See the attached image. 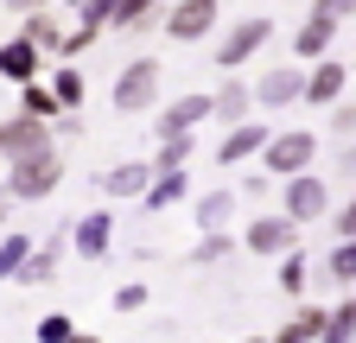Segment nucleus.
<instances>
[{
    "mask_svg": "<svg viewBox=\"0 0 356 343\" xmlns=\"http://www.w3.org/2000/svg\"><path fill=\"white\" fill-rule=\"evenodd\" d=\"M13 7H19V13H32V7H44V0H13Z\"/></svg>",
    "mask_w": 356,
    "mask_h": 343,
    "instance_id": "nucleus-39",
    "label": "nucleus"
},
{
    "mask_svg": "<svg viewBox=\"0 0 356 343\" xmlns=\"http://www.w3.org/2000/svg\"><path fill=\"white\" fill-rule=\"evenodd\" d=\"M299 96H305V64H280V70H267L254 83V102L261 108H293Z\"/></svg>",
    "mask_w": 356,
    "mask_h": 343,
    "instance_id": "nucleus-12",
    "label": "nucleus"
},
{
    "mask_svg": "<svg viewBox=\"0 0 356 343\" xmlns=\"http://www.w3.org/2000/svg\"><path fill=\"white\" fill-rule=\"evenodd\" d=\"M76 343H102V337H83V331H76Z\"/></svg>",
    "mask_w": 356,
    "mask_h": 343,
    "instance_id": "nucleus-41",
    "label": "nucleus"
},
{
    "mask_svg": "<svg viewBox=\"0 0 356 343\" xmlns=\"http://www.w3.org/2000/svg\"><path fill=\"white\" fill-rule=\"evenodd\" d=\"M236 217V191H204L197 197V229H229Z\"/></svg>",
    "mask_w": 356,
    "mask_h": 343,
    "instance_id": "nucleus-22",
    "label": "nucleus"
},
{
    "mask_svg": "<svg viewBox=\"0 0 356 343\" xmlns=\"http://www.w3.org/2000/svg\"><path fill=\"white\" fill-rule=\"evenodd\" d=\"M242 343H267V337H242Z\"/></svg>",
    "mask_w": 356,
    "mask_h": 343,
    "instance_id": "nucleus-42",
    "label": "nucleus"
},
{
    "mask_svg": "<svg viewBox=\"0 0 356 343\" xmlns=\"http://www.w3.org/2000/svg\"><path fill=\"white\" fill-rule=\"evenodd\" d=\"M19 32L32 38V45H38V51H51V58H58V45H64V19H58V13H44V7H32Z\"/></svg>",
    "mask_w": 356,
    "mask_h": 343,
    "instance_id": "nucleus-21",
    "label": "nucleus"
},
{
    "mask_svg": "<svg viewBox=\"0 0 356 343\" xmlns=\"http://www.w3.org/2000/svg\"><path fill=\"white\" fill-rule=\"evenodd\" d=\"M44 70V51L32 45V38L19 32V38H0V83H32Z\"/></svg>",
    "mask_w": 356,
    "mask_h": 343,
    "instance_id": "nucleus-14",
    "label": "nucleus"
},
{
    "mask_svg": "<svg viewBox=\"0 0 356 343\" xmlns=\"http://www.w3.org/2000/svg\"><path fill=\"white\" fill-rule=\"evenodd\" d=\"M185 197H191V178H185V172H153V178H147V191H140L147 217H165V210H178Z\"/></svg>",
    "mask_w": 356,
    "mask_h": 343,
    "instance_id": "nucleus-16",
    "label": "nucleus"
},
{
    "mask_svg": "<svg viewBox=\"0 0 356 343\" xmlns=\"http://www.w3.org/2000/svg\"><path fill=\"white\" fill-rule=\"evenodd\" d=\"M312 13H318V19H331V26H343V19L356 13V0H318Z\"/></svg>",
    "mask_w": 356,
    "mask_h": 343,
    "instance_id": "nucleus-35",
    "label": "nucleus"
},
{
    "mask_svg": "<svg viewBox=\"0 0 356 343\" xmlns=\"http://www.w3.org/2000/svg\"><path fill=\"white\" fill-rule=\"evenodd\" d=\"M7 223H13V203H7V197H0V229H7Z\"/></svg>",
    "mask_w": 356,
    "mask_h": 343,
    "instance_id": "nucleus-38",
    "label": "nucleus"
},
{
    "mask_svg": "<svg viewBox=\"0 0 356 343\" xmlns=\"http://www.w3.org/2000/svg\"><path fill=\"white\" fill-rule=\"evenodd\" d=\"M159 19H165V0H121L115 32H153Z\"/></svg>",
    "mask_w": 356,
    "mask_h": 343,
    "instance_id": "nucleus-20",
    "label": "nucleus"
},
{
    "mask_svg": "<svg viewBox=\"0 0 356 343\" xmlns=\"http://www.w3.org/2000/svg\"><path fill=\"white\" fill-rule=\"evenodd\" d=\"M318 343H356V299H343L337 312H325V331Z\"/></svg>",
    "mask_w": 356,
    "mask_h": 343,
    "instance_id": "nucleus-25",
    "label": "nucleus"
},
{
    "mask_svg": "<svg viewBox=\"0 0 356 343\" xmlns=\"http://www.w3.org/2000/svg\"><path fill=\"white\" fill-rule=\"evenodd\" d=\"M38 147H51V121H38V115L0 121V159H19V153H38Z\"/></svg>",
    "mask_w": 356,
    "mask_h": 343,
    "instance_id": "nucleus-8",
    "label": "nucleus"
},
{
    "mask_svg": "<svg viewBox=\"0 0 356 343\" xmlns=\"http://www.w3.org/2000/svg\"><path fill=\"white\" fill-rule=\"evenodd\" d=\"M343 165H350V172H356V140H350V153H343Z\"/></svg>",
    "mask_w": 356,
    "mask_h": 343,
    "instance_id": "nucleus-40",
    "label": "nucleus"
},
{
    "mask_svg": "<svg viewBox=\"0 0 356 343\" xmlns=\"http://www.w3.org/2000/svg\"><path fill=\"white\" fill-rule=\"evenodd\" d=\"M254 115V90H242V83L229 76L222 90L210 96V121H222V127H236V121H248Z\"/></svg>",
    "mask_w": 356,
    "mask_h": 343,
    "instance_id": "nucleus-19",
    "label": "nucleus"
},
{
    "mask_svg": "<svg viewBox=\"0 0 356 343\" xmlns=\"http://www.w3.org/2000/svg\"><path fill=\"white\" fill-rule=\"evenodd\" d=\"M19 115H38V121H51V115H64L58 102H51V90L32 76V83H19Z\"/></svg>",
    "mask_w": 356,
    "mask_h": 343,
    "instance_id": "nucleus-26",
    "label": "nucleus"
},
{
    "mask_svg": "<svg viewBox=\"0 0 356 343\" xmlns=\"http://www.w3.org/2000/svg\"><path fill=\"white\" fill-rule=\"evenodd\" d=\"M44 90H51V102H58L64 115H76V108H83V96H89V76L64 58V64H51V83H44Z\"/></svg>",
    "mask_w": 356,
    "mask_h": 343,
    "instance_id": "nucleus-17",
    "label": "nucleus"
},
{
    "mask_svg": "<svg viewBox=\"0 0 356 343\" xmlns=\"http://www.w3.org/2000/svg\"><path fill=\"white\" fill-rule=\"evenodd\" d=\"M32 337H38V343H76V324H70L64 312H51V318L32 324Z\"/></svg>",
    "mask_w": 356,
    "mask_h": 343,
    "instance_id": "nucleus-30",
    "label": "nucleus"
},
{
    "mask_svg": "<svg viewBox=\"0 0 356 343\" xmlns=\"http://www.w3.org/2000/svg\"><path fill=\"white\" fill-rule=\"evenodd\" d=\"M76 13H83V26H96V32H108V26H115V13H121V0H83Z\"/></svg>",
    "mask_w": 356,
    "mask_h": 343,
    "instance_id": "nucleus-31",
    "label": "nucleus"
},
{
    "mask_svg": "<svg viewBox=\"0 0 356 343\" xmlns=\"http://www.w3.org/2000/svg\"><path fill=\"white\" fill-rule=\"evenodd\" d=\"M267 38H274V19H267V13H248V19H236L229 32H222L216 38V70H242L261 45H267Z\"/></svg>",
    "mask_w": 356,
    "mask_h": 343,
    "instance_id": "nucleus-4",
    "label": "nucleus"
},
{
    "mask_svg": "<svg viewBox=\"0 0 356 343\" xmlns=\"http://www.w3.org/2000/svg\"><path fill=\"white\" fill-rule=\"evenodd\" d=\"M229 254H236L229 229H204V235H197V248H191V267H222Z\"/></svg>",
    "mask_w": 356,
    "mask_h": 343,
    "instance_id": "nucleus-23",
    "label": "nucleus"
},
{
    "mask_svg": "<svg viewBox=\"0 0 356 343\" xmlns=\"http://www.w3.org/2000/svg\"><path fill=\"white\" fill-rule=\"evenodd\" d=\"M147 178H153V159H115V165L96 172V191L102 197H140Z\"/></svg>",
    "mask_w": 356,
    "mask_h": 343,
    "instance_id": "nucleus-10",
    "label": "nucleus"
},
{
    "mask_svg": "<svg viewBox=\"0 0 356 343\" xmlns=\"http://www.w3.org/2000/svg\"><path fill=\"white\" fill-rule=\"evenodd\" d=\"M325 274H331L337 286H356V235H343V242L331 248V261H325Z\"/></svg>",
    "mask_w": 356,
    "mask_h": 343,
    "instance_id": "nucleus-28",
    "label": "nucleus"
},
{
    "mask_svg": "<svg viewBox=\"0 0 356 343\" xmlns=\"http://www.w3.org/2000/svg\"><path fill=\"white\" fill-rule=\"evenodd\" d=\"M7 165V203H38V197H51L58 185H64V159H58V147H38V153H19V159H0Z\"/></svg>",
    "mask_w": 356,
    "mask_h": 343,
    "instance_id": "nucleus-1",
    "label": "nucleus"
},
{
    "mask_svg": "<svg viewBox=\"0 0 356 343\" xmlns=\"http://www.w3.org/2000/svg\"><path fill=\"white\" fill-rule=\"evenodd\" d=\"M280 292H293V299L305 292V254H299V248L280 254Z\"/></svg>",
    "mask_w": 356,
    "mask_h": 343,
    "instance_id": "nucleus-29",
    "label": "nucleus"
},
{
    "mask_svg": "<svg viewBox=\"0 0 356 343\" xmlns=\"http://www.w3.org/2000/svg\"><path fill=\"white\" fill-rule=\"evenodd\" d=\"M147 280H127V286H115V312H147Z\"/></svg>",
    "mask_w": 356,
    "mask_h": 343,
    "instance_id": "nucleus-33",
    "label": "nucleus"
},
{
    "mask_svg": "<svg viewBox=\"0 0 356 343\" xmlns=\"http://www.w3.org/2000/svg\"><path fill=\"white\" fill-rule=\"evenodd\" d=\"M312 159H318V134H312V127H286V134H267V147H261L267 178H293V172H305Z\"/></svg>",
    "mask_w": 356,
    "mask_h": 343,
    "instance_id": "nucleus-3",
    "label": "nucleus"
},
{
    "mask_svg": "<svg viewBox=\"0 0 356 343\" xmlns=\"http://www.w3.org/2000/svg\"><path fill=\"white\" fill-rule=\"evenodd\" d=\"M210 121V96H178V102H165V115H153V140H172V134H197V127Z\"/></svg>",
    "mask_w": 356,
    "mask_h": 343,
    "instance_id": "nucleus-7",
    "label": "nucleus"
},
{
    "mask_svg": "<svg viewBox=\"0 0 356 343\" xmlns=\"http://www.w3.org/2000/svg\"><path fill=\"white\" fill-rule=\"evenodd\" d=\"M325 210H331V185H325V178H312V172L280 178V217H293V223L305 229V223H318Z\"/></svg>",
    "mask_w": 356,
    "mask_h": 343,
    "instance_id": "nucleus-5",
    "label": "nucleus"
},
{
    "mask_svg": "<svg viewBox=\"0 0 356 343\" xmlns=\"http://www.w3.org/2000/svg\"><path fill=\"white\" fill-rule=\"evenodd\" d=\"M267 134H274V127L267 121H236L229 134H222V147H216V165H248V159H261V147H267Z\"/></svg>",
    "mask_w": 356,
    "mask_h": 343,
    "instance_id": "nucleus-9",
    "label": "nucleus"
},
{
    "mask_svg": "<svg viewBox=\"0 0 356 343\" xmlns=\"http://www.w3.org/2000/svg\"><path fill=\"white\" fill-rule=\"evenodd\" d=\"M185 165H191V134H172V140H159L153 172H185Z\"/></svg>",
    "mask_w": 356,
    "mask_h": 343,
    "instance_id": "nucleus-27",
    "label": "nucleus"
},
{
    "mask_svg": "<svg viewBox=\"0 0 356 343\" xmlns=\"http://www.w3.org/2000/svg\"><path fill=\"white\" fill-rule=\"evenodd\" d=\"M51 127H58L64 140H76V134H83V121H76V115H51Z\"/></svg>",
    "mask_w": 356,
    "mask_h": 343,
    "instance_id": "nucleus-36",
    "label": "nucleus"
},
{
    "mask_svg": "<svg viewBox=\"0 0 356 343\" xmlns=\"http://www.w3.org/2000/svg\"><path fill=\"white\" fill-rule=\"evenodd\" d=\"M115 115H147L159 102V58H127L121 76H115V90H108Z\"/></svg>",
    "mask_w": 356,
    "mask_h": 343,
    "instance_id": "nucleus-2",
    "label": "nucleus"
},
{
    "mask_svg": "<svg viewBox=\"0 0 356 343\" xmlns=\"http://www.w3.org/2000/svg\"><path fill=\"white\" fill-rule=\"evenodd\" d=\"M331 134H343V140H356V102H331Z\"/></svg>",
    "mask_w": 356,
    "mask_h": 343,
    "instance_id": "nucleus-34",
    "label": "nucleus"
},
{
    "mask_svg": "<svg viewBox=\"0 0 356 343\" xmlns=\"http://www.w3.org/2000/svg\"><path fill=\"white\" fill-rule=\"evenodd\" d=\"M64 7H83V0H64Z\"/></svg>",
    "mask_w": 356,
    "mask_h": 343,
    "instance_id": "nucleus-43",
    "label": "nucleus"
},
{
    "mask_svg": "<svg viewBox=\"0 0 356 343\" xmlns=\"http://www.w3.org/2000/svg\"><path fill=\"white\" fill-rule=\"evenodd\" d=\"M331 38H337V26L312 13V19L293 32V58H299V64H318V58H331Z\"/></svg>",
    "mask_w": 356,
    "mask_h": 343,
    "instance_id": "nucleus-18",
    "label": "nucleus"
},
{
    "mask_svg": "<svg viewBox=\"0 0 356 343\" xmlns=\"http://www.w3.org/2000/svg\"><path fill=\"white\" fill-rule=\"evenodd\" d=\"M26 254H32V235L26 229H0V280H13Z\"/></svg>",
    "mask_w": 356,
    "mask_h": 343,
    "instance_id": "nucleus-24",
    "label": "nucleus"
},
{
    "mask_svg": "<svg viewBox=\"0 0 356 343\" xmlns=\"http://www.w3.org/2000/svg\"><path fill=\"white\" fill-rule=\"evenodd\" d=\"M242 248L248 254H286V248H299V223L293 217H254L248 235H242Z\"/></svg>",
    "mask_w": 356,
    "mask_h": 343,
    "instance_id": "nucleus-11",
    "label": "nucleus"
},
{
    "mask_svg": "<svg viewBox=\"0 0 356 343\" xmlns=\"http://www.w3.org/2000/svg\"><path fill=\"white\" fill-rule=\"evenodd\" d=\"M70 242H76L83 261H102L108 242H115V217H108V210H89V217H76V223H70Z\"/></svg>",
    "mask_w": 356,
    "mask_h": 343,
    "instance_id": "nucleus-15",
    "label": "nucleus"
},
{
    "mask_svg": "<svg viewBox=\"0 0 356 343\" xmlns=\"http://www.w3.org/2000/svg\"><path fill=\"white\" fill-rule=\"evenodd\" d=\"M337 235H356V197L343 203V217H337Z\"/></svg>",
    "mask_w": 356,
    "mask_h": 343,
    "instance_id": "nucleus-37",
    "label": "nucleus"
},
{
    "mask_svg": "<svg viewBox=\"0 0 356 343\" xmlns=\"http://www.w3.org/2000/svg\"><path fill=\"white\" fill-rule=\"evenodd\" d=\"M216 13H222V0H172L165 19H159V32L172 38V45H197V38L216 26Z\"/></svg>",
    "mask_w": 356,
    "mask_h": 343,
    "instance_id": "nucleus-6",
    "label": "nucleus"
},
{
    "mask_svg": "<svg viewBox=\"0 0 356 343\" xmlns=\"http://www.w3.org/2000/svg\"><path fill=\"white\" fill-rule=\"evenodd\" d=\"M343 83H350V64H337V58H318L305 70V96L299 102H312V108H331L337 96H343Z\"/></svg>",
    "mask_w": 356,
    "mask_h": 343,
    "instance_id": "nucleus-13",
    "label": "nucleus"
},
{
    "mask_svg": "<svg viewBox=\"0 0 356 343\" xmlns=\"http://www.w3.org/2000/svg\"><path fill=\"white\" fill-rule=\"evenodd\" d=\"M96 38H102V32H96V26H83V19H76V26H70V32H64V45H58V58H83V51H89V45H96Z\"/></svg>",
    "mask_w": 356,
    "mask_h": 343,
    "instance_id": "nucleus-32",
    "label": "nucleus"
}]
</instances>
